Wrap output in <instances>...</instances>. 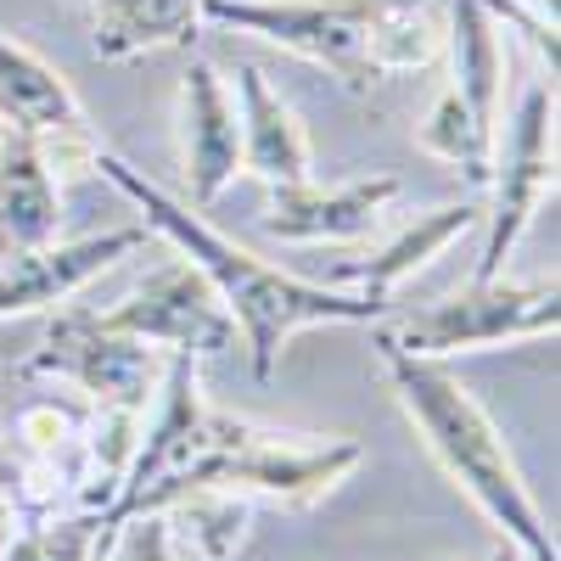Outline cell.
I'll list each match as a JSON object with an SVG mask.
<instances>
[{
	"label": "cell",
	"mask_w": 561,
	"mask_h": 561,
	"mask_svg": "<svg viewBox=\"0 0 561 561\" xmlns=\"http://www.w3.org/2000/svg\"><path fill=\"white\" fill-rule=\"evenodd\" d=\"M102 320L124 337H140L163 354H225L237 348V320L219 304V293L208 287V275L192 259H174L163 270H152L140 287L102 309Z\"/></svg>",
	"instance_id": "obj_9"
},
{
	"label": "cell",
	"mask_w": 561,
	"mask_h": 561,
	"mask_svg": "<svg viewBox=\"0 0 561 561\" xmlns=\"http://www.w3.org/2000/svg\"><path fill=\"white\" fill-rule=\"evenodd\" d=\"M169 511H180L185 561H230L248 545V528H253V500L248 494H185Z\"/></svg>",
	"instance_id": "obj_18"
},
{
	"label": "cell",
	"mask_w": 561,
	"mask_h": 561,
	"mask_svg": "<svg viewBox=\"0 0 561 561\" xmlns=\"http://www.w3.org/2000/svg\"><path fill=\"white\" fill-rule=\"evenodd\" d=\"M163 348L124 337L102 320V309L90 304H62L45 320V343L18 365L23 377H51L90 399L96 410H135L147 415L158 382H163Z\"/></svg>",
	"instance_id": "obj_6"
},
{
	"label": "cell",
	"mask_w": 561,
	"mask_h": 561,
	"mask_svg": "<svg viewBox=\"0 0 561 561\" xmlns=\"http://www.w3.org/2000/svg\"><path fill=\"white\" fill-rule=\"evenodd\" d=\"M0 561H102V511L34 517L0 550Z\"/></svg>",
	"instance_id": "obj_19"
},
{
	"label": "cell",
	"mask_w": 561,
	"mask_h": 561,
	"mask_svg": "<svg viewBox=\"0 0 561 561\" xmlns=\"http://www.w3.org/2000/svg\"><path fill=\"white\" fill-rule=\"evenodd\" d=\"M377 354H382V370H388L404 415L415 421L421 444L433 449V460L449 472V483L523 550V561H561L556 534L545 523L539 500L528 494L500 427L489 421V410L455 382V370L444 359L404 354L393 337H382V325H377Z\"/></svg>",
	"instance_id": "obj_3"
},
{
	"label": "cell",
	"mask_w": 561,
	"mask_h": 561,
	"mask_svg": "<svg viewBox=\"0 0 561 561\" xmlns=\"http://www.w3.org/2000/svg\"><path fill=\"white\" fill-rule=\"evenodd\" d=\"M237 118H242V169L253 180L275 185H304L314 158H309V135L298 124V113L270 90L264 68L242 62L237 68Z\"/></svg>",
	"instance_id": "obj_15"
},
{
	"label": "cell",
	"mask_w": 561,
	"mask_h": 561,
	"mask_svg": "<svg viewBox=\"0 0 561 561\" xmlns=\"http://www.w3.org/2000/svg\"><path fill=\"white\" fill-rule=\"evenodd\" d=\"M18 534V517H12V505L7 500H0V550H7V539Z\"/></svg>",
	"instance_id": "obj_21"
},
{
	"label": "cell",
	"mask_w": 561,
	"mask_h": 561,
	"mask_svg": "<svg viewBox=\"0 0 561 561\" xmlns=\"http://www.w3.org/2000/svg\"><path fill=\"white\" fill-rule=\"evenodd\" d=\"M483 225V208L478 203H444V208H433V214H415V225H404L393 242H382L370 259H359V264H343L337 270V280H354V293L359 298H370V304H393V293L404 287V280L415 275V270H427L449 242H460L466 230H478Z\"/></svg>",
	"instance_id": "obj_16"
},
{
	"label": "cell",
	"mask_w": 561,
	"mask_h": 561,
	"mask_svg": "<svg viewBox=\"0 0 561 561\" xmlns=\"http://www.w3.org/2000/svg\"><path fill=\"white\" fill-rule=\"evenodd\" d=\"M107 556H113V561H180V550H174V523L163 517V511L129 517V523L113 528Z\"/></svg>",
	"instance_id": "obj_20"
},
{
	"label": "cell",
	"mask_w": 561,
	"mask_h": 561,
	"mask_svg": "<svg viewBox=\"0 0 561 561\" xmlns=\"http://www.w3.org/2000/svg\"><path fill=\"white\" fill-rule=\"evenodd\" d=\"M0 124L12 135L39 140L51 169H90V158H96L90 118L73 84L12 34H0Z\"/></svg>",
	"instance_id": "obj_10"
},
{
	"label": "cell",
	"mask_w": 561,
	"mask_h": 561,
	"mask_svg": "<svg viewBox=\"0 0 561 561\" xmlns=\"http://www.w3.org/2000/svg\"><path fill=\"white\" fill-rule=\"evenodd\" d=\"M393 197H399L393 174H370V180H348V185H314V180L275 185L259 230L270 242H354L382 219V208Z\"/></svg>",
	"instance_id": "obj_12"
},
{
	"label": "cell",
	"mask_w": 561,
	"mask_h": 561,
	"mask_svg": "<svg viewBox=\"0 0 561 561\" xmlns=\"http://www.w3.org/2000/svg\"><path fill=\"white\" fill-rule=\"evenodd\" d=\"M489 192H494V208L483 214L489 242L472 280H494L505 259L517 253V242L528 237L539 203L556 197V79H534L523 90L517 113H511L505 152L489 169Z\"/></svg>",
	"instance_id": "obj_8"
},
{
	"label": "cell",
	"mask_w": 561,
	"mask_h": 561,
	"mask_svg": "<svg viewBox=\"0 0 561 561\" xmlns=\"http://www.w3.org/2000/svg\"><path fill=\"white\" fill-rule=\"evenodd\" d=\"M203 28V0H90V45L102 62L180 51Z\"/></svg>",
	"instance_id": "obj_17"
},
{
	"label": "cell",
	"mask_w": 561,
	"mask_h": 561,
	"mask_svg": "<svg viewBox=\"0 0 561 561\" xmlns=\"http://www.w3.org/2000/svg\"><path fill=\"white\" fill-rule=\"evenodd\" d=\"M556 325H561L556 275L534 280V287H517V280L494 275V280H472V287L404 314L399 325H382V337H393L404 354H421V359H449V354L556 337Z\"/></svg>",
	"instance_id": "obj_7"
},
{
	"label": "cell",
	"mask_w": 561,
	"mask_h": 561,
	"mask_svg": "<svg viewBox=\"0 0 561 561\" xmlns=\"http://www.w3.org/2000/svg\"><path fill=\"white\" fill-rule=\"evenodd\" d=\"M140 242H147V225H124V230L84 237V242H57V248L28 253V259H0V320L73 298L90 275H102L107 264L129 259Z\"/></svg>",
	"instance_id": "obj_13"
},
{
	"label": "cell",
	"mask_w": 561,
	"mask_h": 561,
	"mask_svg": "<svg viewBox=\"0 0 561 561\" xmlns=\"http://www.w3.org/2000/svg\"><path fill=\"white\" fill-rule=\"evenodd\" d=\"M365 466V444L337 433V438H309V433H270V427H253V421H237V415H219L208 410V433L197 444V455L180 466V472L158 478L152 489H140L118 517L102 528V556H107V539L118 523L129 517H147V511H169L180 505L185 494H264V500H280V505H314L325 500L343 478H354Z\"/></svg>",
	"instance_id": "obj_4"
},
{
	"label": "cell",
	"mask_w": 561,
	"mask_h": 561,
	"mask_svg": "<svg viewBox=\"0 0 561 561\" xmlns=\"http://www.w3.org/2000/svg\"><path fill=\"white\" fill-rule=\"evenodd\" d=\"M90 169H96L102 180H113L118 192L140 208V219H147V230H158L163 242H174L180 259H192L208 287L219 293V304L230 309V320H237V337L248 343V365L253 377L264 382L280 348H287L298 332H309V325H377L388 309L370 304L359 293H337V287H314V280H298L287 275L280 264L248 253L242 242L219 237V230L197 214L174 203L158 180H147L135 163H124L118 152H102L90 158Z\"/></svg>",
	"instance_id": "obj_1"
},
{
	"label": "cell",
	"mask_w": 561,
	"mask_h": 561,
	"mask_svg": "<svg viewBox=\"0 0 561 561\" xmlns=\"http://www.w3.org/2000/svg\"><path fill=\"white\" fill-rule=\"evenodd\" d=\"M449 45V84L433 102L421 124V147L438 152L466 174V185L489 192L494 169V113H500V79H505V45H500V18L483 0H455L444 23Z\"/></svg>",
	"instance_id": "obj_5"
},
{
	"label": "cell",
	"mask_w": 561,
	"mask_h": 561,
	"mask_svg": "<svg viewBox=\"0 0 561 561\" xmlns=\"http://www.w3.org/2000/svg\"><path fill=\"white\" fill-rule=\"evenodd\" d=\"M180 158L185 185H192V208H214L225 185L242 174V118L237 96L219 79L214 62H192L180 84Z\"/></svg>",
	"instance_id": "obj_11"
},
{
	"label": "cell",
	"mask_w": 561,
	"mask_h": 561,
	"mask_svg": "<svg viewBox=\"0 0 561 561\" xmlns=\"http://www.w3.org/2000/svg\"><path fill=\"white\" fill-rule=\"evenodd\" d=\"M203 23L293 51L365 96L393 73H421L444 51L433 0H203Z\"/></svg>",
	"instance_id": "obj_2"
},
{
	"label": "cell",
	"mask_w": 561,
	"mask_h": 561,
	"mask_svg": "<svg viewBox=\"0 0 561 561\" xmlns=\"http://www.w3.org/2000/svg\"><path fill=\"white\" fill-rule=\"evenodd\" d=\"M62 192L39 140L0 129V259H28L57 248Z\"/></svg>",
	"instance_id": "obj_14"
}]
</instances>
